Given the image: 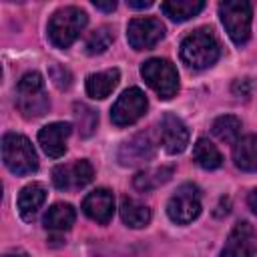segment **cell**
Masks as SVG:
<instances>
[{
	"label": "cell",
	"mask_w": 257,
	"mask_h": 257,
	"mask_svg": "<svg viewBox=\"0 0 257 257\" xmlns=\"http://www.w3.org/2000/svg\"><path fill=\"white\" fill-rule=\"evenodd\" d=\"M219 54H221L219 40L209 28H197L181 42V60L193 70H203L213 66Z\"/></svg>",
	"instance_id": "obj_1"
},
{
	"label": "cell",
	"mask_w": 257,
	"mask_h": 257,
	"mask_svg": "<svg viewBox=\"0 0 257 257\" xmlns=\"http://www.w3.org/2000/svg\"><path fill=\"white\" fill-rule=\"evenodd\" d=\"M88 18L86 12L76 6H64L56 10L48 20V38L56 48H68L84 30Z\"/></svg>",
	"instance_id": "obj_2"
},
{
	"label": "cell",
	"mask_w": 257,
	"mask_h": 257,
	"mask_svg": "<svg viewBox=\"0 0 257 257\" xmlns=\"http://www.w3.org/2000/svg\"><path fill=\"white\" fill-rule=\"evenodd\" d=\"M50 106L46 96L44 78L38 72H26L16 86V108L22 112L24 118H38Z\"/></svg>",
	"instance_id": "obj_3"
},
{
	"label": "cell",
	"mask_w": 257,
	"mask_h": 257,
	"mask_svg": "<svg viewBox=\"0 0 257 257\" xmlns=\"http://www.w3.org/2000/svg\"><path fill=\"white\" fill-rule=\"evenodd\" d=\"M2 161L14 175H30L38 169V157L24 135L6 133L2 137Z\"/></svg>",
	"instance_id": "obj_4"
},
{
	"label": "cell",
	"mask_w": 257,
	"mask_h": 257,
	"mask_svg": "<svg viewBox=\"0 0 257 257\" xmlns=\"http://www.w3.org/2000/svg\"><path fill=\"white\" fill-rule=\"evenodd\" d=\"M219 16L229 38L243 46L251 34V4L247 0H225L219 4Z\"/></svg>",
	"instance_id": "obj_5"
},
{
	"label": "cell",
	"mask_w": 257,
	"mask_h": 257,
	"mask_svg": "<svg viewBox=\"0 0 257 257\" xmlns=\"http://www.w3.org/2000/svg\"><path fill=\"white\" fill-rule=\"evenodd\" d=\"M141 74L145 82L161 96V98H173L179 90V74L173 62L167 58H149L141 66Z\"/></svg>",
	"instance_id": "obj_6"
},
{
	"label": "cell",
	"mask_w": 257,
	"mask_h": 257,
	"mask_svg": "<svg viewBox=\"0 0 257 257\" xmlns=\"http://www.w3.org/2000/svg\"><path fill=\"white\" fill-rule=\"evenodd\" d=\"M199 213H201V193H199V187L193 183L181 185L167 203L169 219L179 225H187L195 221Z\"/></svg>",
	"instance_id": "obj_7"
},
{
	"label": "cell",
	"mask_w": 257,
	"mask_h": 257,
	"mask_svg": "<svg viewBox=\"0 0 257 257\" xmlns=\"http://www.w3.org/2000/svg\"><path fill=\"white\" fill-rule=\"evenodd\" d=\"M147 96L141 88L133 86V88H126L118 98L116 102L112 104L110 108V120L116 124V126H128L133 122H137L145 112H147Z\"/></svg>",
	"instance_id": "obj_8"
},
{
	"label": "cell",
	"mask_w": 257,
	"mask_h": 257,
	"mask_svg": "<svg viewBox=\"0 0 257 257\" xmlns=\"http://www.w3.org/2000/svg\"><path fill=\"white\" fill-rule=\"evenodd\" d=\"M94 177V169L86 159H76L72 163L56 165L52 169V183L60 191H74L86 187Z\"/></svg>",
	"instance_id": "obj_9"
},
{
	"label": "cell",
	"mask_w": 257,
	"mask_h": 257,
	"mask_svg": "<svg viewBox=\"0 0 257 257\" xmlns=\"http://www.w3.org/2000/svg\"><path fill=\"white\" fill-rule=\"evenodd\" d=\"M165 36V24L159 18H133L126 26V40L135 50H149Z\"/></svg>",
	"instance_id": "obj_10"
},
{
	"label": "cell",
	"mask_w": 257,
	"mask_h": 257,
	"mask_svg": "<svg viewBox=\"0 0 257 257\" xmlns=\"http://www.w3.org/2000/svg\"><path fill=\"white\" fill-rule=\"evenodd\" d=\"M157 153V141L151 131H141L128 141H124L118 149V163L122 167H137L151 161Z\"/></svg>",
	"instance_id": "obj_11"
},
{
	"label": "cell",
	"mask_w": 257,
	"mask_h": 257,
	"mask_svg": "<svg viewBox=\"0 0 257 257\" xmlns=\"http://www.w3.org/2000/svg\"><path fill=\"white\" fill-rule=\"evenodd\" d=\"M257 253V235L251 223L239 221L231 229L225 247L219 257H255Z\"/></svg>",
	"instance_id": "obj_12"
},
{
	"label": "cell",
	"mask_w": 257,
	"mask_h": 257,
	"mask_svg": "<svg viewBox=\"0 0 257 257\" xmlns=\"http://www.w3.org/2000/svg\"><path fill=\"white\" fill-rule=\"evenodd\" d=\"M159 141L169 155H179L189 145V128L177 114L167 112L159 122Z\"/></svg>",
	"instance_id": "obj_13"
},
{
	"label": "cell",
	"mask_w": 257,
	"mask_h": 257,
	"mask_svg": "<svg viewBox=\"0 0 257 257\" xmlns=\"http://www.w3.org/2000/svg\"><path fill=\"white\" fill-rule=\"evenodd\" d=\"M72 133L70 122H50L38 131V143L50 159H60L66 153V139Z\"/></svg>",
	"instance_id": "obj_14"
},
{
	"label": "cell",
	"mask_w": 257,
	"mask_h": 257,
	"mask_svg": "<svg viewBox=\"0 0 257 257\" xmlns=\"http://www.w3.org/2000/svg\"><path fill=\"white\" fill-rule=\"evenodd\" d=\"M82 211L88 219L106 225L114 213V197L108 189H94L82 201Z\"/></svg>",
	"instance_id": "obj_15"
},
{
	"label": "cell",
	"mask_w": 257,
	"mask_h": 257,
	"mask_svg": "<svg viewBox=\"0 0 257 257\" xmlns=\"http://www.w3.org/2000/svg\"><path fill=\"white\" fill-rule=\"evenodd\" d=\"M46 201V189L40 183H30L18 193V213L24 221H32Z\"/></svg>",
	"instance_id": "obj_16"
},
{
	"label": "cell",
	"mask_w": 257,
	"mask_h": 257,
	"mask_svg": "<svg viewBox=\"0 0 257 257\" xmlns=\"http://www.w3.org/2000/svg\"><path fill=\"white\" fill-rule=\"evenodd\" d=\"M118 80H120L118 68H108V70H102V72L88 74L86 76V92H88V96L102 100L116 88Z\"/></svg>",
	"instance_id": "obj_17"
},
{
	"label": "cell",
	"mask_w": 257,
	"mask_h": 257,
	"mask_svg": "<svg viewBox=\"0 0 257 257\" xmlns=\"http://www.w3.org/2000/svg\"><path fill=\"white\" fill-rule=\"evenodd\" d=\"M74 219H76V213L72 209V205L68 203H56L52 205L44 219H42V225L46 231H52V233H64L68 231L72 225H74Z\"/></svg>",
	"instance_id": "obj_18"
},
{
	"label": "cell",
	"mask_w": 257,
	"mask_h": 257,
	"mask_svg": "<svg viewBox=\"0 0 257 257\" xmlns=\"http://www.w3.org/2000/svg\"><path fill=\"white\" fill-rule=\"evenodd\" d=\"M120 219L124 221V225L133 227V229H141V227H147L149 221H151V209L133 199V197H122L120 199Z\"/></svg>",
	"instance_id": "obj_19"
},
{
	"label": "cell",
	"mask_w": 257,
	"mask_h": 257,
	"mask_svg": "<svg viewBox=\"0 0 257 257\" xmlns=\"http://www.w3.org/2000/svg\"><path fill=\"white\" fill-rule=\"evenodd\" d=\"M233 161L241 171H257V135H247L235 143Z\"/></svg>",
	"instance_id": "obj_20"
},
{
	"label": "cell",
	"mask_w": 257,
	"mask_h": 257,
	"mask_svg": "<svg viewBox=\"0 0 257 257\" xmlns=\"http://www.w3.org/2000/svg\"><path fill=\"white\" fill-rule=\"evenodd\" d=\"M203 8H205L203 0H169L161 4V10L175 22H185L197 16Z\"/></svg>",
	"instance_id": "obj_21"
},
{
	"label": "cell",
	"mask_w": 257,
	"mask_h": 257,
	"mask_svg": "<svg viewBox=\"0 0 257 257\" xmlns=\"http://www.w3.org/2000/svg\"><path fill=\"white\" fill-rule=\"evenodd\" d=\"M193 159L199 167H203L207 171L217 169L223 163V157H221L219 149L209 139H197V143L193 145Z\"/></svg>",
	"instance_id": "obj_22"
},
{
	"label": "cell",
	"mask_w": 257,
	"mask_h": 257,
	"mask_svg": "<svg viewBox=\"0 0 257 257\" xmlns=\"http://www.w3.org/2000/svg\"><path fill=\"white\" fill-rule=\"evenodd\" d=\"M211 131L219 141L235 145L239 141V135H241V120L233 114H223V116L215 118Z\"/></svg>",
	"instance_id": "obj_23"
},
{
	"label": "cell",
	"mask_w": 257,
	"mask_h": 257,
	"mask_svg": "<svg viewBox=\"0 0 257 257\" xmlns=\"http://www.w3.org/2000/svg\"><path fill=\"white\" fill-rule=\"evenodd\" d=\"M171 177H173V167H157V169L139 173L133 183L139 191H151V189H157L159 185L167 183Z\"/></svg>",
	"instance_id": "obj_24"
},
{
	"label": "cell",
	"mask_w": 257,
	"mask_h": 257,
	"mask_svg": "<svg viewBox=\"0 0 257 257\" xmlns=\"http://www.w3.org/2000/svg\"><path fill=\"white\" fill-rule=\"evenodd\" d=\"M74 110V120H76V126H78V133L82 139L90 137L94 131H96V124H98V114L94 108H90L88 104L84 102H76L72 106Z\"/></svg>",
	"instance_id": "obj_25"
},
{
	"label": "cell",
	"mask_w": 257,
	"mask_h": 257,
	"mask_svg": "<svg viewBox=\"0 0 257 257\" xmlns=\"http://www.w3.org/2000/svg\"><path fill=\"white\" fill-rule=\"evenodd\" d=\"M112 38H114V34H112V30L108 28V26H100V28H96L94 32H90V36L86 38V42H84V50H86V54H100V52H104L110 44H112Z\"/></svg>",
	"instance_id": "obj_26"
},
{
	"label": "cell",
	"mask_w": 257,
	"mask_h": 257,
	"mask_svg": "<svg viewBox=\"0 0 257 257\" xmlns=\"http://www.w3.org/2000/svg\"><path fill=\"white\" fill-rule=\"evenodd\" d=\"M50 76H52L54 84H56L60 90H64V88L70 86V72H68L66 68H62V66H52V68H50Z\"/></svg>",
	"instance_id": "obj_27"
},
{
	"label": "cell",
	"mask_w": 257,
	"mask_h": 257,
	"mask_svg": "<svg viewBox=\"0 0 257 257\" xmlns=\"http://www.w3.org/2000/svg\"><path fill=\"white\" fill-rule=\"evenodd\" d=\"M126 4H128V8L143 10V8H151L153 6V0H128Z\"/></svg>",
	"instance_id": "obj_28"
},
{
	"label": "cell",
	"mask_w": 257,
	"mask_h": 257,
	"mask_svg": "<svg viewBox=\"0 0 257 257\" xmlns=\"http://www.w3.org/2000/svg\"><path fill=\"white\" fill-rule=\"evenodd\" d=\"M92 6H94L96 10H102V12H112V10L116 8V2H112V0H110V2H96V0H94Z\"/></svg>",
	"instance_id": "obj_29"
},
{
	"label": "cell",
	"mask_w": 257,
	"mask_h": 257,
	"mask_svg": "<svg viewBox=\"0 0 257 257\" xmlns=\"http://www.w3.org/2000/svg\"><path fill=\"white\" fill-rule=\"evenodd\" d=\"M247 203H249L251 211L257 215V189H253V191L249 193V197H247Z\"/></svg>",
	"instance_id": "obj_30"
},
{
	"label": "cell",
	"mask_w": 257,
	"mask_h": 257,
	"mask_svg": "<svg viewBox=\"0 0 257 257\" xmlns=\"http://www.w3.org/2000/svg\"><path fill=\"white\" fill-rule=\"evenodd\" d=\"M4 257H28V253L22 251V249H16V251H8V253H4Z\"/></svg>",
	"instance_id": "obj_31"
}]
</instances>
